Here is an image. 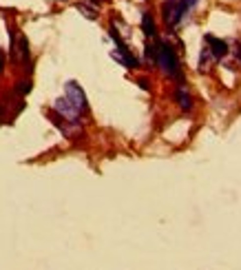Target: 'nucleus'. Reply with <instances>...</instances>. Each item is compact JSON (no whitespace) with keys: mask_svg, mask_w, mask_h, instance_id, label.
<instances>
[{"mask_svg":"<svg viewBox=\"0 0 241 270\" xmlns=\"http://www.w3.org/2000/svg\"><path fill=\"white\" fill-rule=\"evenodd\" d=\"M155 60L157 64L161 66L168 78H175V80H182V69H179V60L175 56V51L170 49V44L166 42H157L155 44Z\"/></svg>","mask_w":241,"mask_h":270,"instance_id":"f257e3e1","label":"nucleus"},{"mask_svg":"<svg viewBox=\"0 0 241 270\" xmlns=\"http://www.w3.org/2000/svg\"><path fill=\"white\" fill-rule=\"evenodd\" d=\"M197 4V0H166L164 2V20L166 25L175 27L182 22V18Z\"/></svg>","mask_w":241,"mask_h":270,"instance_id":"f03ea898","label":"nucleus"},{"mask_svg":"<svg viewBox=\"0 0 241 270\" xmlns=\"http://www.w3.org/2000/svg\"><path fill=\"white\" fill-rule=\"evenodd\" d=\"M64 93H67V100L71 102L73 106H76L80 113H84L86 111V95H84V91L80 89V84H76V82H67V89H64Z\"/></svg>","mask_w":241,"mask_h":270,"instance_id":"7ed1b4c3","label":"nucleus"},{"mask_svg":"<svg viewBox=\"0 0 241 270\" xmlns=\"http://www.w3.org/2000/svg\"><path fill=\"white\" fill-rule=\"evenodd\" d=\"M54 106H55V111H58L64 120H69V122H78V118H80V111H78L76 106L67 100V97H58Z\"/></svg>","mask_w":241,"mask_h":270,"instance_id":"20e7f679","label":"nucleus"},{"mask_svg":"<svg viewBox=\"0 0 241 270\" xmlns=\"http://www.w3.org/2000/svg\"><path fill=\"white\" fill-rule=\"evenodd\" d=\"M204 40H206V44H208V47H206V51H208L214 60H221V58L228 53V44L223 42V40H217L214 35H206Z\"/></svg>","mask_w":241,"mask_h":270,"instance_id":"39448f33","label":"nucleus"},{"mask_svg":"<svg viewBox=\"0 0 241 270\" xmlns=\"http://www.w3.org/2000/svg\"><path fill=\"white\" fill-rule=\"evenodd\" d=\"M177 100H179V106H182L184 111H190L192 102H190V95L186 93V89H184V87L177 89Z\"/></svg>","mask_w":241,"mask_h":270,"instance_id":"423d86ee","label":"nucleus"},{"mask_svg":"<svg viewBox=\"0 0 241 270\" xmlns=\"http://www.w3.org/2000/svg\"><path fill=\"white\" fill-rule=\"evenodd\" d=\"M142 27H144V33L151 35V38H155V22H153V18L148 16V13H144L142 16Z\"/></svg>","mask_w":241,"mask_h":270,"instance_id":"0eeeda50","label":"nucleus"},{"mask_svg":"<svg viewBox=\"0 0 241 270\" xmlns=\"http://www.w3.org/2000/svg\"><path fill=\"white\" fill-rule=\"evenodd\" d=\"M2 64H5V56L0 53V71H2Z\"/></svg>","mask_w":241,"mask_h":270,"instance_id":"6e6552de","label":"nucleus"}]
</instances>
